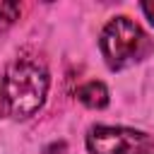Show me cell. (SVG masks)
<instances>
[{
	"label": "cell",
	"instance_id": "5b68a950",
	"mask_svg": "<svg viewBox=\"0 0 154 154\" xmlns=\"http://www.w3.org/2000/svg\"><path fill=\"white\" fill-rule=\"evenodd\" d=\"M22 14L19 2L14 0H0V31H7Z\"/></svg>",
	"mask_w": 154,
	"mask_h": 154
},
{
	"label": "cell",
	"instance_id": "8992f818",
	"mask_svg": "<svg viewBox=\"0 0 154 154\" xmlns=\"http://www.w3.org/2000/svg\"><path fill=\"white\" fill-rule=\"evenodd\" d=\"M140 10H142V14L147 17V22L154 26V0H142V2H140Z\"/></svg>",
	"mask_w": 154,
	"mask_h": 154
},
{
	"label": "cell",
	"instance_id": "52a82bcc",
	"mask_svg": "<svg viewBox=\"0 0 154 154\" xmlns=\"http://www.w3.org/2000/svg\"><path fill=\"white\" fill-rule=\"evenodd\" d=\"M65 152H67V144L65 142H53V144H48L43 149V154H65Z\"/></svg>",
	"mask_w": 154,
	"mask_h": 154
},
{
	"label": "cell",
	"instance_id": "9c48e42d",
	"mask_svg": "<svg viewBox=\"0 0 154 154\" xmlns=\"http://www.w3.org/2000/svg\"><path fill=\"white\" fill-rule=\"evenodd\" d=\"M149 154H154V149H152V152H149Z\"/></svg>",
	"mask_w": 154,
	"mask_h": 154
},
{
	"label": "cell",
	"instance_id": "7a4b0ae2",
	"mask_svg": "<svg viewBox=\"0 0 154 154\" xmlns=\"http://www.w3.org/2000/svg\"><path fill=\"white\" fill-rule=\"evenodd\" d=\"M99 51L106 67L111 72H120L144 63L154 53V41L135 19L118 14L103 24L99 34Z\"/></svg>",
	"mask_w": 154,
	"mask_h": 154
},
{
	"label": "cell",
	"instance_id": "ba28073f",
	"mask_svg": "<svg viewBox=\"0 0 154 154\" xmlns=\"http://www.w3.org/2000/svg\"><path fill=\"white\" fill-rule=\"evenodd\" d=\"M7 116H10V101H7V96H5V91L0 87V120L7 118Z\"/></svg>",
	"mask_w": 154,
	"mask_h": 154
},
{
	"label": "cell",
	"instance_id": "3957f363",
	"mask_svg": "<svg viewBox=\"0 0 154 154\" xmlns=\"http://www.w3.org/2000/svg\"><path fill=\"white\" fill-rule=\"evenodd\" d=\"M89 154H149L154 140L135 128L125 125H91L84 137Z\"/></svg>",
	"mask_w": 154,
	"mask_h": 154
},
{
	"label": "cell",
	"instance_id": "277c9868",
	"mask_svg": "<svg viewBox=\"0 0 154 154\" xmlns=\"http://www.w3.org/2000/svg\"><path fill=\"white\" fill-rule=\"evenodd\" d=\"M77 101L91 111H103L108 103H111V94H108V87L99 79H91L87 84H82L77 89Z\"/></svg>",
	"mask_w": 154,
	"mask_h": 154
},
{
	"label": "cell",
	"instance_id": "6da1fadb",
	"mask_svg": "<svg viewBox=\"0 0 154 154\" xmlns=\"http://www.w3.org/2000/svg\"><path fill=\"white\" fill-rule=\"evenodd\" d=\"M2 91L10 101V116L24 120L31 118L48 96L51 72L46 60L34 51H19L5 67Z\"/></svg>",
	"mask_w": 154,
	"mask_h": 154
}]
</instances>
